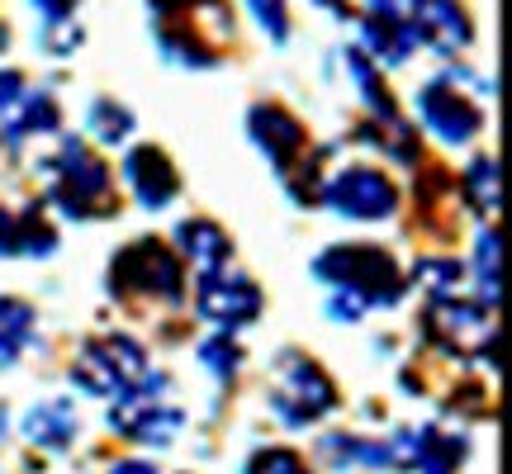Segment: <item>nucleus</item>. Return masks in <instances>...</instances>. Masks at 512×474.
Masks as SVG:
<instances>
[{
  "label": "nucleus",
  "mask_w": 512,
  "mask_h": 474,
  "mask_svg": "<svg viewBox=\"0 0 512 474\" xmlns=\"http://www.w3.org/2000/svg\"><path fill=\"white\" fill-rule=\"evenodd\" d=\"M247 10H252L256 24L266 29V38H275V43L290 38V10H285V0H247Z\"/></svg>",
  "instance_id": "obj_24"
},
{
  "label": "nucleus",
  "mask_w": 512,
  "mask_h": 474,
  "mask_svg": "<svg viewBox=\"0 0 512 474\" xmlns=\"http://www.w3.org/2000/svg\"><path fill=\"white\" fill-rule=\"evenodd\" d=\"M38 15H43V24H62V19H72L76 0H29Z\"/></svg>",
  "instance_id": "obj_28"
},
{
  "label": "nucleus",
  "mask_w": 512,
  "mask_h": 474,
  "mask_svg": "<svg viewBox=\"0 0 512 474\" xmlns=\"http://www.w3.org/2000/svg\"><path fill=\"white\" fill-rule=\"evenodd\" d=\"M408 24H413V38L427 43L432 53H460V48L475 38L470 15L460 10L456 0H418L413 15H408Z\"/></svg>",
  "instance_id": "obj_12"
},
{
  "label": "nucleus",
  "mask_w": 512,
  "mask_h": 474,
  "mask_svg": "<svg viewBox=\"0 0 512 474\" xmlns=\"http://www.w3.org/2000/svg\"><path fill=\"white\" fill-rule=\"evenodd\" d=\"M124 181L133 185L143 209H166L176 200V190H181V176H176V166L166 162L162 147H133L124 157Z\"/></svg>",
  "instance_id": "obj_13"
},
{
  "label": "nucleus",
  "mask_w": 512,
  "mask_h": 474,
  "mask_svg": "<svg viewBox=\"0 0 512 474\" xmlns=\"http://www.w3.org/2000/svg\"><path fill=\"white\" fill-rule=\"evenodd\" d=\"M465 195H470V204H475L479 214L498 209V162L494 157H475V162L465 166Z\"/></svg>",
  "instance_id": "obj_21"
},
{
  "label": "nucleus",
  "mask_w": 512,
  "mask_h": 474,
  "mask_svg": "<svg viewBox=\"0 0 512 474\" xmlns=\"http://www.w3.org/2000/svg\"><path fill=\"white\" fill-rule=\"evenodd\" d=\"M313 271L323 275L328 285L356 299L361 309L370 304H399L403 280L394 271V261L380 252V247H328V252L313 261Z\"/></svg>",
  "instance_id": "obj_4"
},
{
  "label": "nucleus",
  "mask_w": 512,
  "mask_h": 474,
  "mask_svg": "<svg viewBox=\"0 0 512 474\" xmlns=\"http://www.w3.org/2000/svg\"><path fill=\"white\" fill-rule=\"evenodd\" d=\"M195 299H200V313L209 323H219L223 332L247 328L256 313H261V290L242 271H200V285H195Z\"/></svg>",
  "instance_id": "obj_11"
},
{
  "label": "nucleus",
  "mask_w": 512,
  "mask_h": 474,
  "mask_svg": "<svg viewBox=\"0 0 512 474\" xmlns=\"http://www.w3.org/2000/svg\"><path fill=\"white\" fill-rule=\"evenodd\" d=\"M152 19L162 53L185 67H214L223 38H233V19L219 10V0H152Z\"/></svg>",
  "instance_id": "obj_1"
},
{
  "label": "nucleus",
  "mask_w": 512,
  "mask_h": 474,
  "mask_svg": "<svg viewBox=\"0 0 512 474\" xmlns=\"http://www.w3.org/2000/svg\"><path fill=\"white\" fill-rule=\"evenodd\" d=\"M470 441L460 432H441V427H418L413 432V470L422 474H456L465 460Z\"/></svg>",
  "instance_id": "obj_17"
},
{
  "label": "nucleus",
  "mask_w": 512,
  "mask_h": 474,
  "mask_svg": "<svg viewBox=\"0 0 512 474\" xmlns=\"http://www.w3.org/2000/svg\"><path fill=\"white\" fill-rule=\"evenodd\" d=\"M323 200H328L332 214L356 223H375L394 214V185L389 176H380L375 166H347L337 171L328 185H323Z\"/></svg>",
  "instance_id": "obj_10"
},
{
  "label": "nucleus",
  "mask_w": 512,
  "mask_h": 474,
  "mask_svg": "<svg viewBox=\"0 0 512 474\" xmlns=\"http://www.w3.org/2000/svg\"><path fill=\"white\" fill-rule=\"evenodd\" d=\"M114 285L124 294H152V299H181L185 290V275L181 261L166 252L162 242H133L124 252L114 256Z\"/></svg>",
  "instance_id": "obj_9"
},
{
  "label": "nucleus",
  "mask_w": 512,
  "mask_h": 474,
  "mask_svg": "<svg viewBox=\"0 0 512 474\" xmlns=\"http://www.w3.org/2000/svg\"><path fill=\"white\" fill-rule=\"evenodd\" d=\"M422 285H432L437 294H456L460 290V266L456 261H418V271H413Z\"/></svg>",
  "instance_id": "obj_27"
},
{
  "label": "nucleus",
  "mask_w": 512,
  "mask_h": 474,
  "mask_svg": "<svg viewBox=\"0 0 512 474\" xmlns=\"http://www.w3.org/2000/svg\"><path fill=\"white\" fill-rule=\"evenodd\" d=\"M110 427L119 432V437H128V441H143V446H171V441L181 437L185 413L162 399V389L138 384V389H128V394L114 399Z\"/></svg>",
  "instance_id": "obj_8"
},
{
  "label": "nucleus",
  "mask_w": 512,
  "mask_h": 474,
  "mask_svg": "<svg viewBox=\"0 0 512 474\" xmlns=\"http://www.w3.org/2000/svg\"><path fill=\"white\" fill-rule=\"evenodd\" d=\"M422 328L441 351H460V356H484L498 342V323L489 304H470V299H456V294H437Z\"/></svg>",
  "instance_id": "obj_7"
},
{
  "label": "nucleus",
  "mask_w": 512,
  "mask_h": 474,
  "mask_svg": "<svg viewBox=\"0 0 512 474\" xmlns=\"http://www.w3.org/2000/svg\"><path fill=\"white\" fill-rule=\"evenodd\" d=\"M86 124H91V133L100 138V143H124L128 128H133V114H128L124 105H114L110 95H105V100H95L91 105Z\"/></svg>",
  "instance_id": "obj_22"
},
{
  "label": "nucleus",
  "mask_w": 512,
  "mask_h": 474,
  "mask_svg": "<svg viewBox=\"0 0 512 474\" xmlns=\"http://www.w3.org/2000/svg\"><path fill=\"white\" fill-rule=\"evenodd\" d=\"M361 48H370L375 62L399 67V62H408V53L418 48V38H413V24H408V19L375 15V10H370V15L361 19Z\"/></svg>",
  "instance_id": "obj_15"
},
{
  "label": "nucleus",
  "mask_w": 512,
  "mask_h": 474,
  "mask_svg": "<svg viewBox=\"0 0 512 474\" xmlns=\"http://www.w3.org/2000/svg\"><path fill=\"white\" fill-rule=\"evenodd\" d=\"M200 356H204V365H214V370H219L223 380H228V375H233V370L242 365V351H238V342H233L228 332H219V337H209Z\"/></svg>",
  "instance_id": "obj_26"
},
{
  "label": "nucleus",
  "mask_w": 512,
  "mask_h": 474,
  "mask_svg": "<svg viewBox=\"0 0 512 474\" xmlns=\"http://www.w3.org/2000/svg\"><path fill=\"white\" fill-rule=\"evenodd\" d=\"M475 280H479V304H498V237L479 233L475 242Z\"/></svg>",
  "instance_id": "obj_23"
},
{
  "label": "nucleus",
  "mask_w": 512,
  "mask_h": 474,
  "mask_svg": "<svg viewBox=\"0 0 512 474\" xmlns=\"http://www.w3.org/2000/svg\"><path fill=\"white\" fill-rule=\"evenodd\" d=\"M43 171H48V195L72 219H95V214L110 209V166L100 162L86 143L67 138L57 147V157H48Z\"/></svg>",
  "instance_id": "obj_3"
},
{
  "label": "nucleus",
  "mask_w": 512,
  "mask_h": 474,
  "mask_svg": "<svg viewBox=\"0 0 512 474\" xmlns=\"http://www.w3.org/2000/svg\"><path fill=\"white\" fill-rule=\"evenodd\" d=\"M53 247V228L38 219V209H24V214L0 209V256H48Z\"/></svg>",
  "instance_id": "obj_16"
},
{
  "label": "nucleus",
  "mask_w": 512,
  "mask_h": 474,
  "mask_svg": "<svg viewBox=\"0 0 512 474\" xmlns=\"http://www.w3.org/2000/svg\"><path fill=\"white\" fill-rule=\"evenodd\" d=\"M332 408H337V389H332V380L323 375V365L309 361V356H299V351L275 361L271 413L285 422V427L304 432V427H313V422L323 418V413H332Z\"/></svg>",
  "instance_id": "obj_5"
},
{
  "label": "nucleus",
  "mask_w": 512,
  "mask_h": 474,
  "mask_svg": "<svg viewBox=\"0 0 512 474\" xmlns=\"http://www.w3.org/2000/svg\"><path fill=\"white\" fill-rule=\"evenodd\" d=\"M24 432H29L38 446L62 451V446H72V441H76V432H81V418H76V408L67 399H53V403H38L34 413L24 418Z\"/></svg>",
  "instance_id": "obj_18"
},
{
  "label": "nucleus",
  "mask_w": 512,
  "mask_h": 474,
  "mask_svg": "<svg viewBox=\"0 0 512 474\" xmlns=\"http://www.w3.org/2000/svg\"><path fill=\"white\" fill-rule=\"evenodd\" d=\"M484 100H489L484 81H475L465 72H446V76H432L418 91V114L441 143H470L484 128Z\"/></svg>",
  "instance_id": "obj_2"
},
{
  "label": "nucleus",
  "mask_w": 512,
  "mask_h": 474,
  "mask_svg": "<svg viewBox=\"0 0 512 474\" xmlns=\"http://www.w3.org/2000/svg\"><path fill=\"white\" fill-rule=\"evenodd\" d=\"M247 124H252L256 147L275 162V171H280V176H290L294 157L304 152V124H299L294 114H285L280 105H256V110L247 114Z\"/></svg>",
  "instance_id": "obj_14"
},
{
  "label": "nucleus",
  "mask_w": 512,
  "mask_h": 474,
  "mask_svg": "<svg viewBox=\"0 0 512 474\" xmlns=\"http://www.w3.org/2000/svg\"><path fill=\"white\" fill-rule=\"evenodd\" d=\"M176 237H181V252L190 256L200 271H214V266H223V261H228V233H223L219 223L185 219L181 228H176Z\"/></svg>",
  "instance_id": "obj_19"
},
{
  "label": "nucleus",
  "mask_w": 512,
  "mask_h": 474,
  "mask_svg": "<svg viewBox=\"0 0 512 474\" xmlns=\"http://www.w3.org/2000/svg\"><path fill=\"white\" fill-rule=\"evenodd\" d=\"M72 380L86 394L119 399V394L152 380V365H147V351L138 342H128V337H95V342H86V347L76 351Z\"/></svg>",
  "instance_id": "obj_6"
},
{
  "label": "nucleus",
  "mask_w": 512,
  "mask_h": 474,
  "mask_svg": "<svg viewBox=\"0 0 512 474\" xmlns=\"http://www.w3.org/2000/svg\"><path fill=\"white\" fill-rule=\"evenodd\" d=\"M247 474H309V470H304V460L294 456V451L266 446V451H256V456L247 460Z\"/></svg>",
  "instance_id": "obj_25"
},
{
  "label": "nucleus",
  "mask_w": 512,
  "mask_h": 474,
  "mask_svg": "<svg viewBox=\"0 0 512 474\" xmlns=\"http://www.w3.org/2000/svg\"><path fill=\"white\" fill-rule=\"evenodd\" d=\"M0 43H5V29H0Z\"/></svg>",
  "instance_id": "obj_30"
},
{
  "label": "nucleus",
  "mask_w": 512,
  "mask_h": 474,
  "mask_svg": "<svg viewBox=\"0 0 512 474\" xmlns=\"http://www.w3.org/2000/svg\"><path fill=\"white\" fill-rule=\"evenodd\" d=\"M34 332V309L24 299H0V365H10Z\"/></svg>",
  "instance_id": "obj_20"
},
{
  "label": "nucleus",
  "mask_w": 512,
  "mask_h": 474,
  "mask_svg": "<svg viewBox=\"0 0 512 474\" xmlns=\"http://www.w3.org/2000/svg\"><path fill=\"white\" fill-rule=\"evenodd\" d=\"M318 5H328V10H337V15H347V10L356 5V0H318Z\"/></svg>",
  "instance_id": "obj_29"
}]
</instances>
